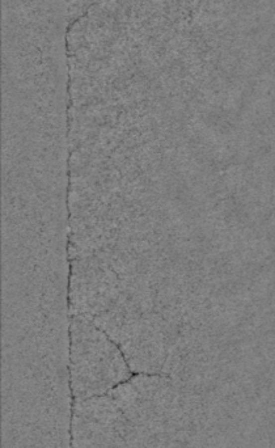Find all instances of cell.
Segmentation results:
<instances>
[{
    "label": "cell",
    "mask_w": 275,
    "mask_h": 448,
    "mask_svg": "<svg viewBox=\"0 0 275 448\" xmlns=\"http://www.w3.org/2000/svg\"><path fill=\"white\" fill-rule=\"evenodd\" d=\"M71 371L75 396L96 394L127 377L117 345L100 326L82 315L71 316Z\"/></svg>",
    "instance_id": "obj_1"
}]
</instances>
